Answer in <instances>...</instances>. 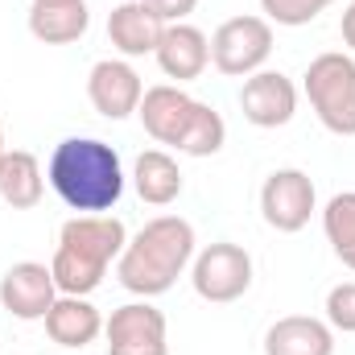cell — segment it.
<instances>
[{
	"instance_id": "cell-1",
	"label": "cell",
	"mask_w": 355,
	"mask_h": 355,
	"mask_svg": "<svg viewBox=\"0 0 355 355\" xmlns=\"http://www.w3.org/2000/svg\"><path fill=\"white\" fill-rule=\"evenodd\" d=\"M46 182L54 186V194L79 211V215H107L120 194H124V166L120 153L107 141L95 137H67L54 145Z\"/></svg>"
},
{
	"instance_id": "cell-2",
	"label": "cell",
	"mask_w": 355,
	"mask_h": 355,
	"mask_svg": "<svg viewBox=\"0 0 355 355\" xmlns=\"http://www.w3.org/2000/svg\"><path fill=\"white\" fill-rule=\"evenodd\" d=\"M194 244H198L194 227L182 215H157L137 236H128V244H124V252L116 261V277L137 297H162L190 268Z\"/></svg>"
},
{
	"instance_id": "cell-3",
	"label": "cell",
	"mask_w": 355,
	"mask_h": 355,
	"mask_svg": "<svg viewBox=\"0 0 355 355\" xmlns=\"http://www.w3.org/2000/svg\"><path fill=\"white\" fill-rule=\"evenodd\" d=\"M128 244V227L116 215H75L62 223L58 232V248H54V285L58 293H75V297H91L103 277L107 265L120 261Z\"/></svg>"
},
{
	"instance_id": "cell-4",
	"label": "cell",
	"mask_w": 355,
	"mask_h": 355,
	"mask_svg": "<svg viewBox=\"0 0 355 355\" xmlns=\"http://www.w3.org/2000/svg\"><path fill=\"white\" fill-rule=\"evenodd\" d=\"M306 99L327 132L355 137V58L352 54H318L302 75Z\"/></svg>"
},
{
	"instance_id": "cell-5",
	"label": "cell",
	"mask_w": 355,
	"mask_h": 355,
	"mask_svg": "<svg viewBox=\"0 0 355 355\" xmlns=\"http://www.w3.org/2000/svg\"><path fill=\"white\" fill-rule=\"evenodd\" d=\"M190 285L202 302L211 306H227V302H240L248 289H252V257L240 248V244H207L202 252H194L190 261Z\"/></svg>"
},
{
	"instance_id": "cell-6",
	"label": "cell",
	"mask_w": 355,
	"mask_h": 355,
	"mask_svg": "<svg viewBox=\"0 0 355 355\" xmlns=\"http://www.w3.org/2000/svg\"><path fill=\"white\" fill-rule=\"evenodd\" d=\"M272 54V25L265 17H232L215 29L211 37V62L227 79H248L257 75Z\"/></svg>"
},
{
	"instance_id": "cell-7",
	"label": "cell",
	"mask_w": 355,
	"mask_h": 355,
	"mask_svg": "<svg viewBox=\"0 0 355 355\" xmlns=\"http://www.w3.org/2000/svg\"><path fill=\"white\" fill-rule=\"evenodd\" d=\"M103 339H107V355H170L166 314L149 297L112 310V318L103 322Z\"/></svg>"
},
{
	"instance_id": "cell-8",
	"label": "cell",
	"mask_w": 355,
	"mask_h": 355,
	"mask_svg": "<svg viewBox=\"0 0 355 355\" xmlns=\"http://www.w3.org/2000/svg\"><path fill=\"white\" fill-rule=\"evenodd\" d=\"M318 211V190L306 170H272L261 186V215L272 232H302Z\"/></svg>"
},
{
	"instance_id": "cell-9",
	"label": "cell",
	"mask_w": 355,
	"mask_h": 355,
	"mask_svg": "<svg viewBox=\"0 0 355 355\" xmlns=\"http://www.w3.org/2000/svg\"><path fill=\"white\" fill-rule=\"evenodd\" d=\"M198 107H202V99L186 95L178 83H157V87H149L145 95H141L137 116H141L145 132H149L157 145L182 149V141H186V132H190Z\"/></svg>"
},
{
	"instance_id": "cell-10",
	"label": "cell",
	"mask_w": 355,
	"mask_h": 355,
	"mask_svg": "<svg viewBox=\"0 0 355 355\" xmlns=\"http://www.w3.org/2000/svg\"><path fill=\"white\" fill-rule=\"evenodd\" d=\"M54 302H58V285H54L50 265L21 261L0 277V306L21 322H42Z\"/></svg>"
},
{
	"instance_id": "cell-11",
	"label": "cell",
	"mask_w": 355,
	"mask_h": 355,
	"mask_svg": "<svg viewBox=\"0 0 355 355\" xmlns=\"http://www.w3.org/2000/svg\"><path fill=\"white\" fill-rule=\"evenodd\" d=\"M145 83L124 58H99L87 75V99L103 120H128L141 107Z\"/></svg>"
},
{
	"instance_id": "cell-12",
	"label": "cell",
	"mask_w": 355,
	"mask_h": 355,
	"mask_svg": "<svg viewBox=\"0 0 355 355\" xmlns=\"http://www.w3.org/2000/svg\"><path fill=\"white\" fill-rule=\"evenodd\" d=\"M240 112L257 128H281L297 112V87L281 71H257L240 87Z\"/></svg>"
},
{
	"instance_id": "cell-13",
	"label": "cell",
	"mask_w": 355,
	"mask_h": 355,
	"mask_svg": "<svg viewBox=\"0 0 355 355\" xmlns=\"http://www.w3.org/2000/svg\"><path fill=\"white\" fill-rule=\"evenodd\" d=\"M153 58H157L162 75L174 79L178 87H182V83H194V79H202V71L211 67V37H207L198 25H190V21L166 25V33H162L157 50H153Z\"/></svg>"
},
{
	"instance_id": "cell-14",
	"label": "cell",
	"mask_w": 355,
	"mask_h": 355,
	"mask_svg": "<svg viewBox=\"0 0 355 355\" xmlns=\"http://www.w3.org/2000/svg\"><path fill=\"white\" fill-rule=\"evenodd\" d=\"M162 33H166V21H162L153 8H145L141 0H124V4H116V8L107 12V42H112L124 58H145V54H153L157 42H162Z\"/></svg>"
},
{
	"instance_id": "cell-15",
	"label": "cell",
	"mask_w": 355,
	"mask_h": 355,
	"mask_svg": "<svg viewBox=\"0 0 355 355\" xmlns=\"http://www.w3.org/2000/svg\"><path fill=\"white\" fill-rule=\"evenodd\" d=\"M42 322H46V335L71 352H83L87 343H95L103 335V314L87 297H75V293H58V302L50 306V314Z\"/></svg>"
},
{
	"instance_id": "cell-16",
	"label": "cell",
	"mask_w": 355,
	"mask_h": 355,
	"mask_svg": "<svg viewBox=\"0 0 355 355\" xmlns=\"http://www.w3.org/2000/svg\"><path fill=\"white\" fill-rule=\"evenodd\" d=\"M265 355H335V331L310 314L277 318L265 331Z\"/></svg>"
},
{
	"instance_id": "cell-17",
	"label": "cell",
	"mask_w": 355,
	"mask_h": 355,
	"mask_svg": "<svg viewBox=\"0 0 355 355\" xmlns=\"http://www.w3.org/2000/svg\"><path fill=\"white\" fill-rule=\"evenodd\" d=\"M42 190H46V174H42L37 153L8 149L4 162H0V198L12 211H33L42 202Z\"/></svg>"
},
{
	"instance_id": "cell-18",
	"label": "cell",
	"mask_w": 355,
	"mask_h": 355,
	"mask_svg": "<svg viewBox=\"0 0 355 355\" xmlns=\"http://www.w3.org/2000/svg\"><path fill=\"white\" fill-rule=\"evenodd\" d=\"M132 186H137L141 202L170 207V202H178V194H182V170H178V162L166 149H145L137 157V166H132Z\"/></svg>"
},
{
	"instance_id": "cell-19",
	"label": "cell",
	"mask_w": 355,
	"mask_h": 355,
	"mask_svg": "<svg viewBox=\"0 0 355 355\" xmlns=\"http://www.w3.org/2000/svg\"><path fill=\"white\" fill-rule=\"evenodd\" d=\"M91 12L87 0H75V4H33L29 8V33L46 46H71L87 33Z\"/></svg>"
},
{
	"instance_id": "cell-20",
	"label": "cell",
	"mask_w": 355,
	"mask_h": 355,
	"mask_svg": "<svg viewBox=\"0 0 355 355\" xmlns=\"http://www.w3.org/2000/svg\"><path fill=\"white\" fill-rule=\"evenodd\" d=\"M322 232H327V244L335 248V257L355 272V190L335 194L322 207Z\"/></svg>"
},
{
	"instance_id": "cell-21",
	"label": "cell",
	"mask_w": 355,
	"mask_h": 355,
	"mask_svg": "<svg viewBox=\"0 0 355 355\" xmlns=\"http://www.w3.org/2000/svg\"><path fill=\"white\" fill-rule=\"evenodd\" d=\"M223 141H227V124H223V116H219L211 103H202L178 153H186V157H215V153L223 149Z\"/></svg>"
},
{
	"instance_id": "cell-22",
	"label": "cell",
	"mask_w": 355,
	"mask_h": 355,
	"mask_svg": "<svg viewBox=\"0 0 355 355\" xmlns=\"http://www.w3.org/2000/svg\"><path fill=\"white\" fill-rule=\"evenodd\" d=\"M335 0H261V12H265V21L272 25H289V29H297V25H310V21H318L327 8H331Z\"/></svg>"
},
{
	"instance_id": "cell-23",
	"label": "cell",
	"mask_w": 355,
	"mask_h": 355,
	"mask_svg": "<svg viewBox=\"0 0 355 355\" xmlns=\"http://www.w3.org/2000/svg\"><path fill=\"white\" fill-rule=\"evenodd\" d=\"M327 322L331 331L355 335V281H343L327 293Z\"/></svg>"
},
{
	"instance_id": "cell-24",
	"label": "cell",
	"mask_w": 355,
	"mask_h": 355,
	"mask_svg": "<svg viewBox=\"0 0 355 355\" xmlns=\"http://www.w3.org/2000/svg\"><path fill=\"white\" fill-rule=\"evenodd\" d=\"M145 8H153L166 25H178V21H186L194 8H198V0H141Z\"/></svg>"
},
{
	"instance_id": "cell-25",
	"label": "cell",
	"mask_w": 355,
	"mask_h": 355,
	"mask_svg": "<svg viewBox=\"0 0 355 355\" xmlns=\"http://www.w3.org/2000/svg\"><path fill=\"white\" fill-rule=\"evenodd\" d=\"M339 33H343V46L355 54V0L343 8V21H339Z\"/></svg>"
},
{
	"instance_id": "cell-26",
	"label": "cell",
	"mask_w": 355,
	"mask_h": 355,
	"mask_svg": "<svg viewBox=\"0 0 355 355\" xmlns=\"http://www.w3.org/2000/svg\"><path fill=\"white\" fill-rule=\"evenodd\" d=\"M33 4H75V0H33Z\"/></svg>"
},
{
	"instance_id": "cell-27",
	"label": "cell",
	"mask_w": 355,
	"mask_h": 355,
	"mask_svg": "<svg viewBox=\"0 0 355 355\" xmlns=\"http://www.w3.org/2000/svg\"><path fill=\"white\" fill-rule=\"evenodd\" d=\"M4 153H8V145H4V128H0V162H4Z\"/></svg>"
}]
</instances>
